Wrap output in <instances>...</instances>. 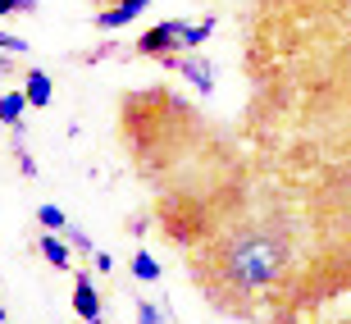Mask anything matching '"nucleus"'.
<instances>
[{
  "mask_svg": "<svg viewBox=\"0 0 351 324\" xmlns=\"http://www.w3.org/2000/svg\"><path fill=\"white\" fill-rule=\"evenodd\" d=\"M283 265H287V246H283V238H274V233H242L237 242L223 246L219 260H215L219 279L233 292H261V288H269L283 274Z\"/></svg>",
  "mask_w": 351,
  "mask_h": 324,
  "instance_id": "obj_1",
  "label": "nucleus"
},
{
  "mask_svg": "<svg viewBox=\"0 0 351 324\" xmlns=\"http://www.w3.org/2000/svg\"><path fill=\"white\" fill-rule=\"evenodd\" d=\"M215 32V19H201V23H182V19H169V23H156V27H146L142 37H137V46L132 51L137 55H151L156 65L165 69H178L182 55H192L201 41Z\"/></svg>",
  "mask_w": 351,
  "mask_h": 324,
  "instance_id": "obj_2",
  "label": "nucleus"
},
{
  "mask_svg": "<svg viewBox=\"0 0 351 324\" xmlns=\"http://www.w3.org/2000/svg\"><path fill=\"white\" fill-rule=\"evenodd\" d=\"M73 315H78L82 324L101 320V292H96V284H91V274H87V270L73 274Z\"/></svg>",
  "mask_w": 351,
  "mask_h": 324,
  "instance_id": "obj_3",
  "label": "nucleus"
},
{
  "mask_svg": "<svg viewBox=\"0 0 351 324\" xmlns=\"http://www.w3.org/2000/svg\"><path fill=\"white\" fill-rule=\"evenodd\" d=\"M151 5V0H114V5H105L101 14H96V27L101 32H114V27H128L132 19H142V10Z\"/></svg>",
  "mask_w": 351,
  "mask_h": 324,
  "instance_id": "obj_4",
  "label": "nucleus"
},
{
  "mask_svg": "<svg viewBox=\"0 0 351 324\" xmlns=\"http://www.w3.org/2000/svg\"><path fill=\"white\" fill-rule=\"evenodd\" d=\"M178 73L192 82L201 96H210V91H215V65H210L206 55H196V51H192V55H182V60H178Z\"/></svg>",
  "mask_w": 351,
  "mask_h": 324,
  "instance_id": "obj_5",
  "label": "nucleus"
},
{
  "mask_svg": "<svg viewBox=\"0 0 351 324\" xmlns=\"http://www.w3.org/2000/svg\"><path fill=\"white\" fill-rule=\"evenodd\" d=\"M41 256H46V265H51V270H73V246H69V238H60V233H51V229H46V233H41Z\"/></svg>",
  "mask_w": 351,
  "mask_h": 324,
  "instance_id": "obj_6",
  "label": "nucleus"
},
{
  "mask_svg": "<svg viewBox=\"0 0 351 324\" xmlns=\"http://www.w3.org/2000/svg\"><path fill=\"white\" fill-rule=\"evenodd\" d=\"M23 91H27V105H32V110H46L51 96H55V82L46 78L41 69H32V73H23Z\"/></svg>",
  "mask_w": 351,
  "mask_h": 324,
  "instance_id": "obj_7",
  "label": "nucleus"
},
{
  "mask_svg": "<svg viewBox=\"0 0 351 324\" xmlns=\"http://www.w3.org/2000/svg\"><path fill=\"white\" fill-rule=\"evenodd\" d=\"M23 110H32V105H27V91H5V96H0V124L19 128V124H23Z\"/></svg>",
  "mask_w": 351,
  "mask_h": 324,
  "instance_id": "obj_8",
  "label": "nucleus"
},
{
  "mask_svg": "<svg viewBox=\"0 0 351 324\" xmlns=\"http://www.w3.org/2000/svg\"><path fill=\"white\" fill-rule=\"evenodd\" d=\"M132 279H142V284H156V279H160V260L151 256V251H137V256H132Z\"/></svg>",
  "mask_w": 351,
  "mask_h": 324,
  "instance_id": "obj_9",
  "label": "nucleus"
},
{
  "mask_svg": "<svg viewBox=\"0 0 351 324\" xmlns=\"http://www.w3.org/2000/svg\"><path fill=\"white\" fill-rule=\"evenodd\" d=\"M37 220H41V229H51V233H64V229H69V220H64V210L55 206V201H46V206L37 210Z\"/></svg>",
  "mask_w": 351,
  "mask_h": 324,
  "instance_id": "obj_10",
  "label": "nucleus"
},
{
  "mask_svg": "<svg viewBox=\"0 0 351 324\" xmlns=\"http://www.w3.org/2000/svg\"><path fill=\"white\" fill-rule=\"evenodd\" d=\"M64 238H69V246H73V251H82V256H96V242H91L82 229H64Z\"/></svg>",
  "mask_w": 351,
  "mask_h": 324,
  "instance_id": "obj_11",
  "label": "nucleus"
},
{
  "mask_svg": "<svg viewBox=\"0 0 351 324\" xmlns=\"http://www.w3.org/2000/svg\"><path fill=\"white\" fill-rule=\"evenodd\" d=\"M0 51H10V55H27V41H23V37H14V32H0Z\"/></svg>",
  "mask_w": 351,
  "mask_h": 324,
  "instance_id": "obj_12",
  "label": "nucleus"
},
{
  "mask_svg": "<svg viewBox=\"0 0 351 324\" xmlns=\"http://www.w3.org/2000/svg\"><path fill=\"white\" fill-rule=\"evenodd\" d=\"M137 324H165V320H160V311L151 301H137Z\"/></svg>",
  "mask_w": 351,
  "mask_h": 324,
  "instance_id": "obj_13",
  "label": "nucleus"
},
{
  "mask_svg": "<svg viewBox=\"0 0 351 324\" xmlns=\"http://www.w3.org/2000/svg\"><path fill=\"white\" fill-rule=\"evenodd\" d=\"M19 169H23V174H37V160H32V156H27V151H23V146H19Z\"/></svg>",
  "mask_w": 351,
  "mask_h": 324,
  "instance_id": "obj_14",
  "label": "nucleus"
},
{
  "mask_svg": "<svg viewBox=\"0 0 351 324\" xmlns=\"http://www.w3.org/2000/svg\"><path fill=\"white\" fill-rule=\"evenodd\" d=\"M91 265H96V270H114V260L105 256V251H96V256H91Z\"/></svg>",
  "mask_w": 351,
  "mask_h": 324,
  "instance_id": "obj_15",
  "label": "nucleus"
},
{
  "mask_svg": "<svg viewBox=\"0 0 351 324\" xmlns=\"http://www.w3.org/2000/svg\"><path fill=\"white\" fill-rule=\"evenodd\" d=\"M10 14H19V0H0V19H10Z\"/></svg>",
  "mask_w": 351,
  "mask_h": 324,
  "instance_id": "obj_16",
  "label": "nucleus"
},
{
  "mask_svg": "<svg viewBox=\"0 0 351 324\" xmlns=\"http://www.w3.org/2000/svg\"><path fill=\"white\" fill-rule=\"evenodd\" d=\"M37 10V0H19V14H32Z\"/></svg>",
  "mask_w": 351,
  "mask_h": 324,
  "instance_id": "obj_17",
  "label": "nucleus"
},
{
  "mask_svg": "<svg viewBox=\"0 0 351 324\" xmlns=\"http://www.w3.org/2000/svg\"><path fill=\"white\" fill-rule=\"evenodd\" d=\"M0 324H5V306H0Z\"/></svg>",
  "mask_w": 351,
  "mask_h": 324,
  "instance_id": "obj_18",
  "label": "nucleus"
},
{
  "mask_svg": "<svg viewBox=\"0 0 351 324\" xmlns=\"http://www.w3.org/2000/svg\"><path fill=\"white\" fill-rule=\"evenodd\" d=\"M91 324H105V315H101V320H91Z\"/></svg>",
  "mask_w": 351,
  "mask_h": 324,
  "instance_id": "obj_19",
  "label": "nucleus"
},
{
  "mask_svg": "<svg viewBox=\"0 0 351 324\" xmlns=\"http://www.w3.org/2000/svg\"><path fill=\"white\" fill-rule=\"evenodd\" d=\"M101 5H114V0H101Z\"/></svg>",
  "mask_w": 351,
  "mask_h": 324,
  "instance_id": "obj_20",
  "label": "nucleus"
},
{
  "mask_svg": "<svg viewBox=\"0 0 351 324\" xmlns=\"http://www.w3.org/2000/svg\"><path fill=\"white\" fill-rule=\"evenodd\" d=\"M5 324H10V320H5Z\"/></svg>",
  "mask_w": 351,
  "mask_h": 324,
  "instance_id": "obj_21",
  "label": "nucleus"
}]
</instances>
